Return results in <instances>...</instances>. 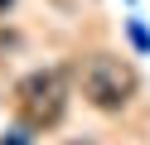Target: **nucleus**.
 Here are the masks:
<instances>
[{
    "label": "nucleus",
    "mask_w": 150,
    "mask_h": 145,
    "mask_svg": "<svg viewBox=\"0 0 150 145\" xmlns=\"http://www.w3.org/2000/svg\"><path fill=\"white\" fill-rule=\"evenodd\" d=\"M78 87L97 111H121V106L136 97L140 77L126 58H111V53H92L78 63Z\"/></svg>",
    "instance_id": "obj_1"
},
{
    "label": "nucleus",
    "mask_w": 150,
    "mask_h": 145,
    "mask_svg": "<svg viewBox=\"0 0 150 145\" xmlns=\"http://www.w3.org/2000/svg\"><path fill=\"white\" fill-rule=\"evenodd\" d=\"M15 106H20L24 126H34V131L58 126L63 111H68V77H63L58 68H34V73H24L20 82H15Z\"/></svg>",
    "instance_id": "obj_2"
},
{
    "label": "nucleus",
    "mask_w": 150,
    "mask_h": 145,
    "mask_svg": "<svg viewBox=\"0 0 150 145\" xmlns=\"http://www.w3.org/2000/svg\"><path fill=\"white\" fill-rule=\"evenodd\" d=\"M0 145H29V135L20 131V135H10V140H0Z\"/></svg>",
    "instance_id": "obj_3"
},
{
    "label": "nucleus",
    "mask_w": 150,
    "mask_h": 145,
    "mask_svg": "<svg viewBox=\"0 0 150 145\" xmlns=\"http://www.w3.org/2000/svg\"><path fill=\"white\" fill-rule=\"evenodd\" d=\"M0 48H10V34H5V29H0Z\"/></svg>",
    "instance_id": "obj_4"
},
{
    "label": "nucleus",
    "mask_w": 150,
    "mask_h": 145,
    "mask_svg": "<svg viewBox=\"0 0 150 145\" xmlns=\"http://www.w3.org/2000/svg\"><path fill=\"white\" fill-rule=\"evenodd\" d=\"M10 5H15V0H0V10H10Z\"/></svg>",
    "instance_id": "obj_5"
}]
</instances>
